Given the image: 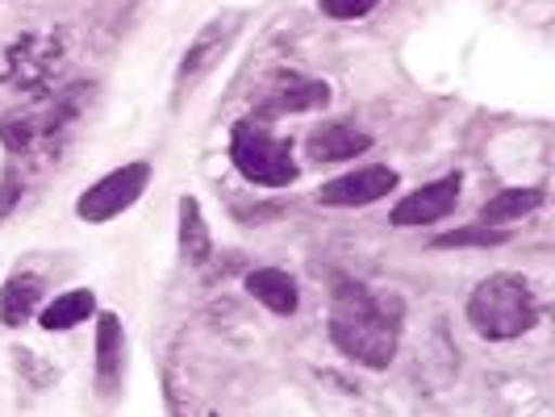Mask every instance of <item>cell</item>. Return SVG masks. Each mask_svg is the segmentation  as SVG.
Segmentation results:
<instances>
[{
	"instance_id": "1",
	"label": "cell",
	"mask_w": 555,
	"mask_h": 417,
	"mask_svg": "<svg viewBox=\"0 0 555 417\" xmlns=\"http://www.w3.org/2000/svg\"><path fill=\"white\" fill-rule=\"evenodd\" d=\"M331 338L347 360L363 367H389L397 355V338H401V301L372 297L363 284H338Z\"/></svg>"
},
{
	"instance_id": "2",
	"label": "cell",
	"mask_w": 555,
	"mask_h": 417,
	"mask_svg": "<svg viewBox=\"0 0 555 417\" xmlns=\"http://www.w3.org/2000/svg\"><path fill=\"white\" fill-rule=\"evenodd\" d=\"M468 322L476 326V334L505 342V338L527 334L539 322V301L522 276L498 272V276L476 284L473 301H468Z\"/></svg>"
},
{
	"instance_id": "3",
	"label": "cell",
	"mask_w": 555,
	"mask_h": 417,
	"mask_svg": "<svg viewBox=\"0 0 555 417\" xmlns=\"http://www.w3.org/2000/svg\"><path fill=\"white\" fill-rule=\"evenodd\" d=\"M230 159H234V167L247 175L250 184H263V188H288L297 180L293 146L276 139L272 130H263V121H238L234 126Z\"/></svg>"
},
{
	"instance_id": "4",
	"label": "cell",
	"mask_w": 555,
	"mask_h": 417,
	"mask_svg": "<svg viewBox=\"0 0 555 417\" xmlns=\"http://www.w3.org/2000/svg\"><path fill=\"white\" fill-rule=\"evenodd\" d=\"M151 184V167L146 164H126L109 171L105 180H96L88 193L76 200V213L83 222H113L117 213H126Z\"/></svg>"
},
{
	"instance_id": "5",
	"label": "cell",
	"mask_w": 555,
	"mask_h": 417,
	"mask_svg": "<svg viewBox=\"0 0 555 417\" xmlns=\"http://www.w3.org/2000/svg\"><path fill=\"white\" fill-rule=\"evenodd\" d=\"M397 188V171L392 167H360L351 175H338L331 184H322L318 200L322 205H338V209H356V205H372L380 196H389Z\"/></svg>"
},
{
	"instance_id": "6",
	"label": "cell",
	"mask_w": 555,
	"mask_h": 417,
	"mask_svg": "<svg viewBox=\"0 0 555 417\" xmlns=\"http://www.w3.org/2000/svg\"><path fill=\"white\" fill-rule=\"evenodd\" d=\"M455 200H460V175H443V180H435V184H426V188L410 193L405 200H397V209H392L389 222L397 225V230L443 222L447 213L455 209Z\"/></svg>"
},
{
	"instance_id": "7",
	"label": "cell",
	"mask_w": 555,
	"mask_h": 417,
	"mask_svg": "<svg viewBox=\"0 0 555 417\" xmlns=\"http://www.w3.org/2000/svg\"><path fill=\"white\" fill-rule=\"evenodd\" d=\"M59 67V42L47 34H26L13 51H9V80L34 88V83H47L51 71Z\"/></svg>"
},
{
	"instance_id": "8",
	"label": "cell",
	"mask_w": 555,
	"mask_h": 417,
	"mask_svg": "<svg viewBox=\"0 0 555 417\" xmlns=\"http://www.w3.org/2000/svg\"><path fill=\"white\" fill-rule=\"evenodd\" d=\"M331 101V88L322 80H301V76H280L272 88H268V105H263V117H280V113H309L322 109Z\"/></svg>"
},
{
	"instance_id": "9",
	"label": "cell",
	"mask_w": 555,
	"mask_h": 417,
	"mask_svg": "<svg viewBox=\"0 0 555 417\" xmlns=\"http://www.w3.org/2000/svg\"><path fill=\"white\" fill-rule=\"evenodd\" d=\"M372 146V139L356 130V126H347V121H331V126H322V130H313L306 142L309 159L313 164H343V159H356Z\"/></svg>"
},
{
	"instance_id": "10",
	"label": "cell",
	"mask_w": 555,
	"mask_h": 417,
	"mask_svg": "<svg viewBox=\"0 0 555 417\" xmlns=\"http://www.w3.org/2000/svg\"><path fill=\"white\" fill-rule=\"evenodd\" d=\"M247 292L259 305L272 309V313H297V305H301L297 279L288 276V272H280V268H259V272H250Z\"/></svg>"
},
{
	"instance_id": "11",
	"label": "cell",
	"mask_w": 555,
	"mask_h": 417,
	"mask_svg": "<svg viewBox=\"0 0 555 417\" xmlns=\"http://www.w3.org/2000/svg\"><path fill=\"white\" fill-rule=\"evenodd\" d=\"M230 38H234V26L230 22H209V26L196 34V42L189 47V55L180 63V83L189 80L193 83L201 71H209L214 67V58H222V51L230 47Z\"/></svg>"
},
{
	"instance_id": "12",
	"label": "cell",
	"mask_w": 555,
	"mask_h": 417,
	"mask_svg": "<svg viewBox=\"0 0 555 417\" xmlns=\"http://www.w3.org/2000/svg\"><path fill=\"white\" fill-rule=\"evenodd\" d=\"M96 380L101 392H113L121 380V322L113 313H101L96 322Z\"/></svg>"
},
{
	"instance_id": "13",
	"label": "cell",
	"mask_w": 555,
	"mask_h": 417,
	"mask_svg": "<svg viewBox=\"0 0 555 417\" xmlns=\"http://www.w3.org/2000/svg\"><path fill=\"white\" fill-rule=\"evenodd\" d=\"M38 297H42V279L38 276L4 279V288H0V322L4 326H26L29 313L38 309Z\"/></svg>"
},
{
	"instance_id": "14",
	"label": "cell",
	"mask_w": 555,
	"mask_h": 417,
	"mask_svg": "<svg viewBox=\"0 0 555 417\" xmlns=\"http://www.w3.org/2000/svg\"><path fill=\"white\" fill-rule=\"evenodd\" d=\"M543 205V188H505L493 200H485L480 209V222L485 225H501V222H518Z\"/></svg>"
},
{
	"instance_id": "15",
	"label": "cell",
	"mask_w": 555,
	"mask_h": 417,
	"mask_svg": "<svg viewBox=\"0 0 555 417\" xmlns=\"http://www.w3.org/2000/svg\"><path fill=\"white\" fill-rule=\"evenodd\" d=\"M92 309H96V297L88 288H72V292H63V297H55L51 305L42 309V326L51 334L72 330V326H80L83 317H92Z\"/></svg>"
},
{
	"instance_id": "16",
	"label": "cell",
	"mask_w": 555,
	"mask_h": 417,
	"mask_svg": "<svg viewBox=\"0 0 555 417\" xmlns=\"http://www.w3.org/2000/svg\"><path fill=\"white\" fill-rule=\"evenodd\" d=\"M209 225L201 218V205H196L193 196H184L180 200V250H184V259L189 263H205L209 259Z\"/></svg>"
},
{
	"instance_id": "17",
	"label": "cell",
	"mask_w": 555,
	"mask_h": 417,
	"mask_svg": "<svg viewBox=\"0 0 555 417\" xmlns=\"http://www.w3.org/2000/svg\"><path fill=\"white\" fill-rule=\"evenodd\" d=\"M498 243H505V230H489V225H468L435 238V247H498Z\"/></svg>"
},
{
	"instance_id": "18",
	"label": "cell",
	"mask_w": 555,
	"mask_h": 417,
	"mask_svg": "<svg viewBox=\"0 0 555 417\" xmlns=\"http://www.w3.org/2000/svg\"><path fill=\"white\" fill-rule=\"evenodd\" d=\"M380 0H322V9L338 17V22H351V17H363V13H372Z\"/></svg>"
}]
</instances>
